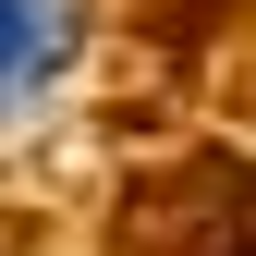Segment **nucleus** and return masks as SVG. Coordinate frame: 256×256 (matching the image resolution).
<instances>
[{
  "instance_id": "obj_1",
  "label": "nucleus",
  "mask_w": 256,
  "mask_h": 256,
  "mask_svg": "<svg viewBox=\"0 0 256 256\" xmlns=\"http://www.w3.org/2000/svg\"><path fill=\"white\" fill-rule=\"evenodd\" d=\"M49 49H61V0H0V98H24V86H37Z\"/></svg>"
}]
</instances>
